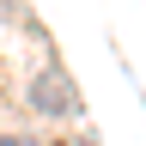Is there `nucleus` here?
I'll list each match as a JSON object with an SVG mask.
<instances>
[{
	"instance_id": "obj_1",
	"label": "nucleus",
	"mask_w": 146,
	"mask_h": 146,
	"mask_svg": "<svg viewBox=\"0 0 146 146\" xmlns=\"http://www.w3.org/2000/svg\"><path fill=\"white\" fill-rule=\"evenodd\" d=\"M31 104L43 110V116H61V110H73V85L61 79V73H43V79L31 85Z\"/></svg>"
},
{
	"instance_id": "obj_2",
	"label": "nucleus",
	"mask_w": 146,
	"mask_h": 146,
	"mask_svg": "<svg viewBox=\"0 0 146 146\" xmlns=\"http://www.w3.org/2000/svg\"><path fill=\"white\" fill-rule=\"evenodd\" d=\"M0 146H31V140H25V134H6V140H0Z\"/></svg>"
}]
</instances>
